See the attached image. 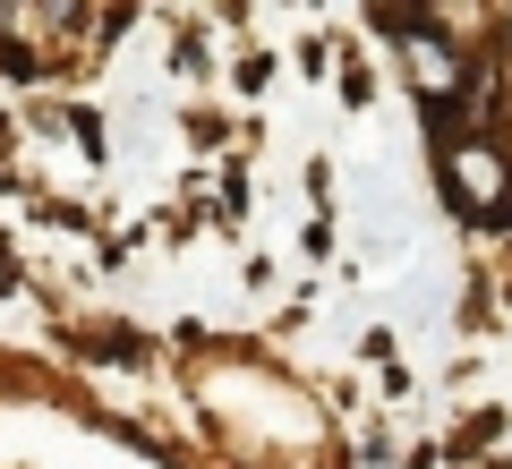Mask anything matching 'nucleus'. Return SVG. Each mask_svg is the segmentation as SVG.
Returning a JSON list of instances; mask_svg holds the SVG:
<instances>
[{
    "mask_svg": "<svg viewBox=\"0 0 512 469\" xmlns=\"http://www.w3.org/2000/svg\"><path fill=\"white\" fill-rule=\"evenodd\" d=\"M393 35H402V60H410V77H419V94L427 103H453L461 94V52L436 26H410V18H393Z\"/></svg>",
    "mask_w": 512,
    "mask_h": 469,
    "instance_id": "obj_2",
    "label": "nucleus"
},
{
    "mask_svg": "<svg viewBox=\"0 0 512 469\" xmlns=\"http://www.w3.org/2000/svg\"><path fill=\"white\" fill-rule=\"evenodd\" d=\"M444 197L470 222H512V154L487 137H453L444 145Z\"/></svg>",
    "mask_w": 512,
    "mask_h": 469,
    "instance_id": "obj_1",
    "label": "nucleus"
}]
</instances>
